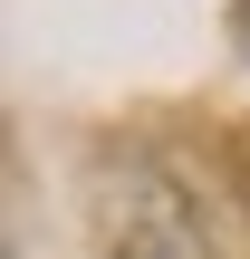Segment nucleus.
I'll use <instances>...</instances> for the list:
<instances>
[{"label": "nucleus", "instance_id": "nucleus-1", "mask_svg": "<svg viewBox=\"0 0 250 259\" xmlns=\"http://www.w3.org/2000/svg\"><path fill=\"white\" fill-rule=\"evenodd\" d=\"M106 259H202V250H193V231L164 211V221H135V231H125V240H116Z\"/></svg>", "mask_w": 250, "mask_h": 259}]
</instances>
